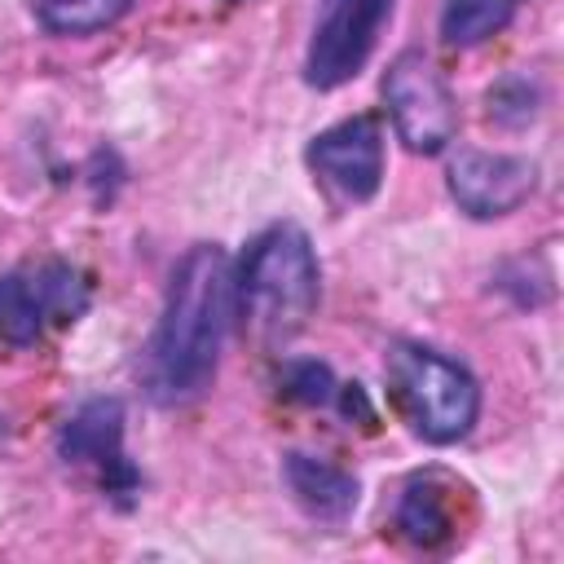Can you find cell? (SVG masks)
<instances>
[{
    "label": "cell",
    "instance_id": "cell-16",
    "mask_svg": "<svg viewBox=\"0 0 564 564\" xmlns=\"http://www.w3.org/2000/svg\"><path fill=\"white\" fill-rule=\"evenodd\" d=\"M335 401H339V414H344V419L375 423V405H370V397H366L361 383H339V388H335Z\"/></svg>",
    "mask_w": 564,
    "mask_h": 564
},
{
    "label": "cell",
    "instance_id": "cell-13",
    "mask_svg": "<svg viewBox=\"0 0 564 564\" xmlns=\"http://www.w3.org/2000/svg\"><path fill=\"white\" fill-rule=\"evenodd\" d=\"M26 9L48 35H97L115 26L132 0H26Z\"/></svg>",
    "mask_w": 564,
    "mask_h": 564
},
{
    "label": "cell",
    "instance_id": "cell-1",
    "mask_svg": "<svg viewBox=\"0 0 564 564\" xmlns=\"http://www.w3.org/2000/svg\"><path fill=\"white\" fill-rule=\"evenodd\" d=\"M234 317V260L216 242L189 247L167 278L159 322L137 357L145 397L163 410L198 401L216 379Z\"/></svg>",
    "mask_w": 564,
    "mask_h": 564
},
{
    "label": "cell",
    "instance_id": "cell-6",
    "mask_svg": "<svg viewBox=\"0 0 564 564\" xmlns=\"http://www.w3.org/2000/svg\"><path fill=\"white\" fill-rule=\"evenodd\" d=\"M388 18H392V0H322L304 53V84L330 93L352 75H361Z\"/></svg>",
    "mask_w": 564,
    "mask_h": 564
},
{
    "label": "cell",
    "instance_id": "cell-11",
    "mask_svg": "<svg viewBox=\"0 0 564 564\" xmlns=\"http://www.w3.org/2000/svg\"><path fill=\"white\" fill-rule=\"evenodd\" d=\"M397 533L419 551H436L458 533L454 507H449V489L436 476H414L401 489V498H397Z\"/></svg>",
    "mask_w": 564,
    "mask_h": 564
},
{
    "label": "cell",
    "instance_id": "cell-15",
    "mask_svg": "<svg viewBox=\"0 0 564 564\" xmlns=\"http://www.w3.org/2000/svg\"><path fill=\"white\" fill-rule=\"evenodd\" d=\"M335 388H339L335 370L326 361H317V357L286 361V370H282V392L291 401H300V405H330L335 401Z\"/></svg>",
    "mask_w": 564,
    "mask_h": 564
},
{
    "label": "cell",
    "instance_id": "cell-8",
    "mask_svg": "<svg viewBox=\"0 0 564 564\" xmlns=\"http://www.w3.org/2000/svg\"><path fill=\"white\" fill-rule=\"evenodd\" d=\"M313 176L344 203H370L383 185V128L370 115H352L317 132L304 150Z\"/></svg>",
    "mask_w": 564,
    "mask_h": 564
},
{
    "label": "cell",
    "instance_id": "cell-2",
    "mask_svg": "<svg viewBox=\"0 0 564 564\" xmlns=\"http://www.w3.org/2000/svg\"><path fill=\"white\" fill-rule=\"evenodd\" d=\"M322 295V264L313 251V238L295 220L264 225L238 269H234V308L238 317L269 344L291 339L304 330Z\"/></svg>",
    "mask_w": 564,
    "mask_h": 564
},
{
    "label": "cell",
    "instance_id": "cell-4",
    "mask_svg": "<svg viewBox=\"0 0 564 564\" xmlns=\"http://www.w3.org/2000/svg\"><path fill=\"white\" fill-rule=\"evenodd\" d=\"M88 313V282L75 264L48 256L18 264L0 278V344L31 348L53 326H66Z\"/></svg>",
    "mask_w": 564,
    "mask_h": 564
},
{
    "label": "cell",
    "instance_id": "cell-7",
    "mask_svg": "<svg viewBox=\"0 0 564 564\" xmlns=\"http://www.w3.org/2000/svg\"><path fill=\"white\" fill-rule=\"evenodd\" d=\"M57 458L66 467H84L97 476L106 498L119 507L132 502L141 489V471L123 454V401L119 397H88L57 432Z\"/></svg>",
    "mask_w": 564,
    "mask_h": 564
},
{
    "label": "cell",
    "instance_id": "cell-12",
    "mask_svg": "<svg viewBox=\"0 0 564 564\" xmlns=\"http://www.w3.org/2000/svg\"><path fill=\"white\" fill-rule=\"evenodd\" d=\"M524 0H441V40L449 48H480L511 26Z\"/></svg>",
    "mask_w": 564,
    "mask_h": 564
},
{
    "label": "cell",
    "instance_id": "cell-3",
    "mask_svg": "<svg viewBox=\"0 0 564 564\" xmlns=\"http://www.w3.org/2000/svg\"><path fill=\"white\" fill-rule=\"evenodd\" d=\"M383 375L414 436H423L427 445H454L476 427L480 383L449 352L419 339H397L383 357Z\"/></svg>",
    "mask_w": 564,
    "mask_h": 564
},
{
    "label": "cell",
    "instance_id": "cell-5",
    "mask_svg": "<svg viewBox=\"0 0 564 564\" xmlns=\"http://www.w3.org/2000/svg\"><path fill=\"white\" fill-rule=\"evenodd\" d=\"M383 106L410 154H441L458 132V101L423 48H401L383 70Z\"/></svg>",
    "mask_w": 564,
    "mask_h": 564
},
{
    "label": "cell",
    "instance_id": "cell-9",
    "mask_svg": "<svg viewBox=\"0 0 564 564\" xmlns=\"http://www.w3.org/2000/svg\"><path fill=\"white\" fill-rule=\"evenodd\" d=\"M445 185L463 216L498 220L511 216L520 203H529V194L538 189V163L524 154L463 145L445 167Z\"/></svg>",
    "mask_w": 564,
    "mask_h": 564
},
{
    "label": "cell",
    "instance_id": "cell-14",
    "mask_svg": "<svg viewBox=\"0 0 564 564\" xmlns=\"http://www.w3.org/2000/svg\"><path fill=\"white\" fill-rule=\"evenodd\" d=\"M485 101H489V119H498L502 128H524L542 106V88H538V79H529L520 70V75L498 79Z\"/></svg>",
    "mask_w": 564,
    "mask_h": 564
},
{
    "label": "cell",
    "instance_id": "cell-10",
    "mask_svg": "<svg viewBox=\"0 0 564 564\" xmlns=\"http://www.w3.org/2000/svg\"><path fill=\"white\" fill-rule=\"evenodd\" d=\"M282 485L291 494V502L313 516V520H326V524H339L352 516L361 489H357V476L326 463V458H313V454H300L291 449L282 458Z\"/></svg>",
    "mask_w": 564,
    "mask_h": 564
}]
</instances>
